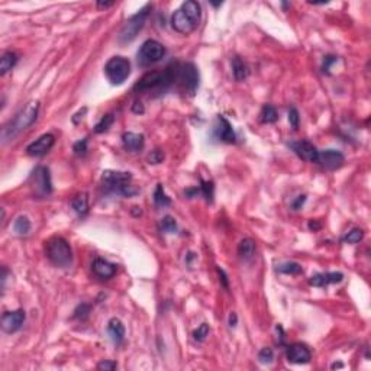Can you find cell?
<instances>
[{"instance_id":"23","label":"cell","mask_w":371,"mask_h":371,"mask_svg":"<svg viewBox=\"0 0 371 371\" xmlns=\"http://www.w3.org/2000/svg\"><path fill=\"white\" fill-rule=\"evenodd\" d=\"M17 62V55L12 51H6L0 58V74L4 76L7 71H10Z\"/></svg>"},{"instance_id":"21","label":"cell","mask_w":371,"mask_h":371,"mask_svg":"<svg viewBox=\"0 0 371 371\" xmlns=\"http://www.w3.org/2000/svg\"><path fill=\"white\" fill-rule=\"evenodd\" d=\"M232 74H233V77H235L236 81H242V80H245V78L248 77L249 70H248V65L244 62L242 58L235 57V58L232 60Z\"/></svg>"},{"instance_id":"27","label":"cell","mask_w":371,"mask_h":371,"mask_svg":"<svg viewBox=\"0 0 371 371\" xmlns=\"http://www.w3.org/2000/svg\"><path fill=\"white\" fill-rule=\"evenodd\" d=\"M13 231L17 235H28L31 231V220L26 216H19L13 223Z\"/></svg>"},{"instance_id":"10","label":"cell","mask_w":371,"mask_h":371,"mask_svg":"<svg viewBox=\"0 0 371 371\" xmlns=\"http://www.w3.org/2000/svg\"><path fill=\"white\" fill-rule=\"evenodd\" d=\"M289 147L293 150V153L299 158H302V160H305L308 163L318 164L319 151H318V148L312 142L305 141V139H302V141H292V142H289Z\"/></svg>"},{"instance_id":"34","label":"cell","mask_w":371,"mask_h":371,"mask_svg":"<svg viewBox=\"0 0 371 371\" xmlns=\"http://www.w3.org/2000/svg\"><path fill=\"white\" fill-rule=\"evenodd\" d=\"M209 325L207 324H201L194 332H193V338H194V341H197V342H203L204 340H206V337L209 335Z\"/></svg>"},{"instance_id":"3","label":"cell","mask_w":371,"mask_h":371,"mask_svg":"<svg viewBox=\"0 0 371 371\" xmlns=\"http://www.w3.org/2000/svg\"><path fill=\"white\" fill-rule=\"evenodd\" d=\"M102 188L106 194L122 197H131L139 193V190L132 185V174L125 171H105L102 176Z\"/></svg>"},{"instance_id":"2","label":"cell","mask_w":371,"mask_h":371,"mask_svg":"<svg viewBox=\"0 0 371 371\" xmlns=\"http://www.w3.org/2000/svg\"><path fill=\"white\" fill-rule=\"evenodd\" d=\"M38 112H39V103L36 100H32L25 108H22L16 113V116L1 128V142L6 144L7 141L19 135L22 131L28 129L36 121Z\"/></svg>"},{"instance_id":"29","label":"cell","mask_w":371,"mask_h":371,"mask_svg":"<svg viewBox=\"0 0 371 371\" xmlns=\"http://www.w3.org/2000/svg\"><path fill=\"white\" fill-rule=\"evenodd\" d=\"M363 238H364V231L360 229V228H354L342 238V242H345V244H358L360 241H363Z\"/></svg>"},{"instance_id":"24","label":"cell","mask_w":371,"mask_h":371,"mask_svg":"<svg viewBox=\"0 0 371 371\" xmlns=\"http://www.w3.org/2000/svg\"><path fill=\"white\" fill-rule=\"evenodd\" d=\"M277 271L281 273V274H290V276H299L303 273V268L299 263H294V261H287V263H283L277 267Z\"/></svg>"},{"instance_id":"4","label":"cell","mask_w":371,"mask_h":371,"mask_svg":"<svg viewBox=\"0 0 371 371\" xmlns=\"http://www.w3.org/2000/svg\"><path fill=\"white\" fill-rule=\"evenodd\" d=\"M45 252L48 260L58 268H70L73 265V249L61 236L48 239L45 242Z\"/></svg>"},{"instance_id":"45","label":"cell","mask_w":371,"mask_h":371,"mask_svg":"<svg viewBox=\"0 0 371 371\" xmlns=\"http://www.w3.org/2000/svg\"><path fill=\"white\" fill-rule=\"evenodd\" d=\"M96 6H97V7H100V9H106V7L113 6V1H97V3H96Z\"/></svg>"},{"instance_id":"26","label":"cell","mask_w":371,"mask_h":371,"mask_svg":"<svg viewBox=\"0 0 371 371\" xmlns=\"http://www.w3.org/2000/svg\"><path fill=\"white\" fill-rule=\"evenodd\" d=\"M261 122L263 124H274L278 119V113L273 105H265L261 110Z\"/></svg>"},{"instance_id":"9","label":"cell","mask_w":371,"mask_h":371,"mask_svg":"<svg viewBox=\"0 0 371 371\" xmlns=\"http://www.w3.org/2000/svg\"><path fill=\"white\" fill-rule=\"evenodd\" d=\"M31 185L38 196H48L52 193V182L49 170L44 166H39L31 174Z\"/></svg>"},{"instance_id":"22","label":"cell","mask_w":371,"mask_h":371,"mask_svg":"<svg viewBox=\"0 0 371 371\" xmlns=\"http://www.w3.org/2000/svg\"><path fill=\"white\" fill-rule=\"evenodd\" d=\"M71 206L74 209V212L78 215V216H86L89 213V197L86 193H81L78 196H76L71 201Z\"/></svg>"},{"instance_id":"37","label":"cell","mask_w":371,"mask_h":371,"mask_svg":"<svg viewBox=\"0 0 371 371\" xmlns=\"http://www.w3.org/2000/svg\"><path fill=\"white\" fill-rule=\"evenodd\" d=\"M164 161V153L161 150H154L148 155V163L150 164H160Z\"/></svg>"},{"instance_id":"33","label":"cell","mask_w":371,"mask_h":371,"mask_svg":"<svg viewBox=\"0 0 371 371\" xmlns=\"http://www.w3.org/2000/svg\"><path fill=\"white\" fill-rule=\"evenodd\" d=\"M273 360H274V353H273L271 348L265 347V348H263V350L258 353V361H260L261 364H271Z\"/></svg>"},{"instance_id":"16","label":"cell","mask_w":371,"mask_h":371,"mask_svg":"<svg viewBox=\"0 0 371 371\" xmlns=\"http://www.w3.org/2000/svg\"><path fill=\"white\" fill-rule=\"evenodd\" d=\"M344 280L342 273H318L309 278V284L313 287H326L329 284H337Z\"/></svg>"},{"instance_id":"32","label":"cell","mask_w":371,"mask_h":371,"mask_svg":"<svg viewBox=\"0 0 371 371\" xmlns=\"http://www.w3.org/2000/svg\"><path fill=\"white\" fill-rule=\"evenodd\" d=\"M89 313H90V306H89L87 303H81V305H78V306L76 308V310H74V313H73V319L84 321V319H87Z\"/></svg>"},{"instance_id":"7","label":"cell","mask_w":371,"mask_h":371,"mask_svg":"<svg viewBox=\"0 0 371 371\" xmlns=\"http://www.w3.org/2000/svg\"><path fill=\"white\" fill-rule=\"evenodd\" d=\"M164 57H166V48L161 42L155 39H147L141 45L137 54V60L141 67H148L151 64H155L161 61Z\"/></svg>"},{"instance_id":"28","label":"cell","mask_w":371,"mask_h":371,"mask_svg":"<svg viewBox=\"0 0 371 371\" xmlns=\"http://www.w3.org/2000/svg\"><path fill=\"white\" fill-rule=\"evenodd\" d=\"M113 122H115V116H113V113H108V115H105L96 125H94V132L96 134H103V132H106L112 125H113Z\"/></svg>"},{"instance_id":"25","label":"cell","mask_w":371,"mask_h":371,"mask_svg":"<svg viewBox=\"0 0 371 371\" xmlns=\"http://www.w3.org/2000/svg\"><path fill=\"white\" fill-rule=\"evenodd\" d=\"M154 203L158 207H167L171 204V199L166 194L163 185H157L155 190H154Z\"/></svg>"},{"instance_id":"12","label":"cell","mask_w":371,"mask_h":371,"mask_svg":"<svg viewBox=\"0 0 371 371\" xmlns=\"http://www.w3.org/2000/svg\"><path fill=\"white\" fill-rule=\"evenodd\" d=\"M54 144H55V137L52 134H44L26 147V153L31 157H42L51 151Z\"/></svg>"},{"instance_id":"39","label":"cell","mask_w":371,"mask_h":371,"mask_svg":"<svg viewBox=\"0 0 371 371\" xmlns=\"http://www.w3.org/2000/svg\"><path fill=\"white\" fill-rule=\"evenodd\" d=\"M118 369V364L115 361H109V360H105L102 363L97 364V370H105V371H112Z\"/></svg>"},{"instance_id":"17","label":"cell","mask_w":371,"mask_h":371,"mask_svg":"<svg viewBox=\"0 0 371 371\" xmlns=\"http://www.w3.org/2000/svg\"><path fill=\"white\" fill-rule=\"evenodd\" d=\"M92 270L94 276H97L102 280H109L116 274V265L103 258H96L92 264Z\"/></svg>"},{"instance_id":"31","label":"cell","mask_w":371,"mask_h":371,"mask_svg":"<svg viewBox=\"0 0 371 371\" xmlns=\"http://www.w3.org/2000/svg\"><path fill=\"white\" fill-rule=\"evenodd\" d=\"M200 188V194H203V197L206 199V201H212L213 200V183L212 182H204L201 180V186H199Z\"/></svg>"},{"instance_id":"11","label":"cell","mask_w":371,"mask_h":371,"mask_svg":"<svg viewBox=\"0 0 371 371\" xmlns=\"http://www.w3.org/2000/svg\"><path fill=\"white\" fill-rule=\"evenodd\" d=\"M345 163V157L341 151L338 150H325V151H319V157H318V164L321 167H324L325 170H338L344 166Z\"/></svg>"},{"instance_id":"6","label":"cell","mask_w":371,"mask_h":371,"mask_svg":"<svg viewBox=\"0 0 371 371\" xmlns=\"http://www.w3.org/2000/svg\"><path fill=\"white\" fill-rule=\"evenodd\" d=\"M105 74L112 84H124L131 74V61L122 55L112 57L105 65Z\"/></svg>"},{"instance_id":"46","label":"cell","mask_w":371,"mask_h":371,"mask_svg":"<svg viewBox=\"0 0 371 371\" xmlns=\"http://www.w3.org/2000/svg\"><path fill=\"white\" fill-rule=\"evenodd\" d=\"M134 112H135V113H142V112H144L142 105H141V103H135V106H134Z\"/></svg>"},{"instance_id":"5","label":"cell","mask_w":371,"mask_h":371,"mask_svg":"<svg viewBox=\"0 0 371 371\" xmlns=\"http://www.w3.org/2000/svg\"><path fill=\"white\" fill-rule=\"evenodd\" d=\"M151 9H153L151 4H145L141 10H138L135 15H132L125 22V25L122 26V29H121V32L118 35L119 44H129V42H132L138 36V33L142 31V28L147 23V19L150 16Z\"/></svg>"},{"instance_id":"13","label":"cell","mask_w":371,"mask_h":371,"mask_svg":"<svg viewBox=\"0 0 371 371\" xmlns=\"http://www.w3.org/2000/svg\"><path fill=\"white\" fill-rule=\"evenodd\" d=\"M25 319H26V315H25V310H22V309L13 310V312H6L1 316V329L6 334H15L22 328Z\"/></svg>"},{"instance_id":"43","label":"cell","mask_w":371,"mask_h":371,"mask_svg":"<svg viewBox=\"0 0 371 371\" xmlns=\"http://www.w3.org/2000/svg\"><path fill=\"white\" fill-rule=\"evenodd\" d=\"M86 112H87V109L84 108L83 110H80L78 113H76V115H74V118H73V124H76V125H77V124H78V119H80V118L83 119V115H84Z\"/></svg>"},{"instance_id":"14","label":"cell","mask_w":371,"mask_h":371,"mask_svg":"<svg viewBox=\"0 0 371 371\" xmlns=\"http://www.w3.org/2000/svg\"><path fill=\"white\" fill-rule=\"evenodd\" d=\"M213 137L220 141V142H226V144H233L236 141V135L233 132L232 125L229 124V121L226 118H223L222 115L217 116L216 119V125L213 128Z\"/></svg>"},{"instance_id":"40","label":"cell","mask_w":371,"mask_h":371,"mask_svg":"<svg viewBox=\"0 0 371 371\" xmlns=\"http://www.w3.org/2000/svg\"><path fill=\"white\" fill-rule=\"evenodd\" d=\"M216 270H217V274H219V281H220V284H222V286L228 290V289H229V280H228L226 273H225L220 267H217Z\"/></svg>"},{"instance_id":"36","label":"cell","mask_w":371,"mask_h":371,"mask_svg":"<svg viewBox=\"0 0 371 371\" xmlns=\"http://www.w3.org/2000/svg\"><path fill=\"white\" fill-rule=\"evenodd\" d=\"M87 142H89V139H87V138H83V139L77 141V142L73 145V151H74V154H76V155H84V154H86V151H87Z\"/></svg>"},{"instance_id":"15","label":"cell","mask_w":371,"mask_h":371,"mask_svg":"<svg viewBox=\"0 0 371 371\" xmlns=\"http://www.w3.org/2000/svg\"><path fill=\"white\" fill-rule=\"evenodd\" d=\"M287 361L292 363V364H297V366H302V364H308L312 358V354H310V350L305 345V344H293L287 348Z\"/></svg>"},{"instance_id":"38","label":"cell","mask_w":371,"mask_h":371,"mask_svg":"<svg viewBox=\"0 0 371 371\" xmlns=\"http://www.w3.org/2000/svg\"><path fill=\"white\" fill-rule=\"evenodd\" d=\"M338 61V57H335V55H326L325 58H324V64H322V71L324 73H326V74H329V70H331V67L335 64Z\"/></svg>"},{"instance_id":"35","label":"cell","mask_w":371,"mask_h":371,"mask_svg":"<svg viewBox=\"0 0 371 371\" xmlns=\"http://www.w3.org/2000/svg\"><path fill=\"white\" fill-rule=\"evenodd\" d=\"M289 122H290L293 129L299 128V125H300V115H299V110L296 108H290L289 109Z\"/></svg>"},{"instance_id":"44","label":"cell","mask_w":371,"mask_h":371,"mask_svg":"<svg viewBox=\"0 0 371 371\" xmlns=\"http://www.w3.org/2000/svg\"><path fill=\"white\" fill-rule=\"evenodd\" d=\"M236 322H238V316H236L235 312H232V313L229 315V325H231V326H236Z\"/></svg>"},{"instance_id":"41","label":"cell","mask_w":371,"mask_h":371,"mask_svg":"<svg viewBox=\"0 0 371 371\" xmlns=\"http://www.w3.org/2000/svg\"><path fill=\"white\" fill-rule=\"evenodd\" d=\"M305 201H306V196H305V194H300V196H297V199L292 203V207H293L294 210H299V209L305 204Z\"/></svg>"},{"instance_id":"1","label":"cell","mask_w":371,"mask_h":371,"mask_svg":"<svg viewBox=\"0 0 371 371\" xmlns=\"http://www.w3.org/2000/svg\"><path fill=\"white\" fill-rule=\"evenodd\" d=\"M201 20V7L194 0L185 1L171 16V26L176 32L188 35L194 32Z\"/></svg>"},{"instance_id":"20","label":"cell","mask_w":371,"mask_h":371,"mask_svg":"<svg viewBox=\"0 0 371 371\" xmlns=\"http://www.w3.org/2000/svg\"><path fill=\"white\" fill-rule=\"evenodd\" d=\"M255 249H257L255 241L251 239V238H244V239L238 244V255H239V258L244 260V261L252 260L254 255H255Z\"/></svg>"},{"instance_id":"8","label":"cell","mask_w":371,"mask_h":371,"mask_svg":"<svg viewBox=\"0 0 371 371\" xmlns=\"http://www.w3.org/2000/svg\"><path fill=\"white\" fill-rule=\"evenodd\" d=\"M176 83L188 96H194L199 89V71L191 62L179 64Z\"/></svg>"},{"instance_id":"19","label":"cell","mask_w":371,"mask_h":371,"mask_svg":"<svg viewBox=\"0 0 371 371\" xmlns=\"http://www.w3.org/2000/svg\"><path fill=\"white\" fill-rule=\"evenodd\" d=\"M108 334L115 345H121L125 341V326L118 318H112L108 322Z\"/></svg>"},{"instance_id":"30","label":"cell","mask_w":371,"mask_h":371,"mask_svg":"<svg viewBox=\"0 0 371 371\" xmlns=\"http://www.w3.org/2000/svg\"><path fill=\"white\" fill-rule=\"evenodd\" d=\"M160 228H161L163 232L176 233L177 232V222L173 216H164L160 222Z\"/></svg>"},{"instance_id":"42","label":"cell","mask_w":371,"mask_h":371,"mask_svg":"<svg viewBox=\"0 0 371 371\" xmlns=\"http://www.w3.org/2000/svg\"><path fill=\"white\" fill-rule=\"evenodd\" d=\"M322 228V225H321V222H318V220H309V229L310 231H313V232H316V231H319Z\"/></svg>"},{"instance_id":"18","label":"cell","mask_w":371,"mask_h":371,"mask_svg":"<svg viewBox=\"0 0 371 371\" xmlns=\"http://www.w3.org/2000/svg\"><path fill=\"white\" fill-rule=\"evenodd\" d=\"M122 145L129 153H139L145 145L144 135L137 132H125L122 135Z\"/></svg>"}]
</instances>
